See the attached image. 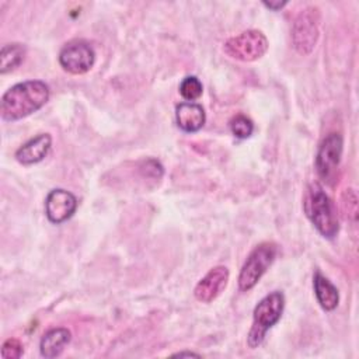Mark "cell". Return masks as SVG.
I'll use <instances>...</instances> for the list:
<instances>
[{
    "mask_svg": "<svg viewBox=\"0 0 359 359\" xmlns=\"http://www.w3.org/2000/svg\"><path fill=\"white\" fill-rule=\"evenodd\" d=\"M50 91L45 81L27 80L10 87L1 97V118L8 122L22 119L41 109L49 100Z\"/></svg>",
    "mask_w": 359,
    "mask_h": 359,
    "instance_id": "1",
    "label": "cell"
},
{
    "mask_svg": "<svg viewBox=\"0 0 359 359\" xmlns=\"http://www.w3.org/2000/svg\"><path fill=\"white\" fill-rule=\"evenodd\" d=\"M303 210L317 231L325 238H334L339 231L337 206L318 182H311L304 195Z\"/></svg>",
    "mask_w": 359,
    "mask_h": 359,
    "instance_id": "2",
    "label": "cell"
},
{
    "mask_svg": "<svg viewBox=\"0 0 359 359\" xmlns=\"http://www.w3.org/2000/svg\"><path fill=\"white\" fill-rule=\"evenodd\" d=\"M285 309V294L279 290H273L262 297L252 311V324L247 335V344L250 348H258L266 332L280 320Z\"/></svg>",
    "mask_w": 359,
    "mask_h": 359,
    "instance_id": "3",
    "label": "cell"
},
{
    "mask_svg": "<svg viewBox=\"0 0 359 359\" xmlns=\"http://www.w3.org/2000/svg\"><path fill=\"white\" fill-rule=\"evenodd\" d=\"M278 254V245L271 241L258 244L244 261L240 275H238V287L241 292L251 290L272 265Z\"/></svg>",
    "mask_w": 359,
    "mask_h": 359,
    "instance_id": "4",
    "label": "cell"
},
{
    "mask_svg": "<svg viewBox=\"0 0 359 359\" xmlns=\"http://www.w3.org/2000/svg\"><path fill=\"white\" fill-rule=\"evenodd\" d=\"M344 139L341 133L331 132L323 137L316 154V171L323 182L332 187L338 178Z\"/></svg>",
    "mask_w": 359,
    "mask_h": 359,
    "instance_id": "5",
    "label": "cell"
},
{
    "mask_svg": "<svg viewBox=\"0 0 359 359\" xmlns=\"http://www.w3.org/2000/svg\"><path fill=\"white\" fill-rule=\"evenodd\" d=\"M320 35V10L314 6L303 8L294 18L292 25L293 48L300 55H309Z\"/></svg>",
    "mask_w": 359,
    "mask_h": 359,
    "instance_id": "6",
    "label": "cell"
},
{
    "mask_svg": "<svg viewBox=\"0 0 359 359\" xmlns=\"http://www.w3.org/2000/svg\"><path fill=\"white\" fill-rule=\"evenodd\" d=\"M224 52L241 62H254L261 59L268 50V39L258 29H248L224 42Z\"/></svg>",
    "mask_w": 359,
    "mask_h": 359,
    "instance_id": "7",
    "label": "cell"
},
{
    "mask_svg": "<svg viewBox=\"0 0 359 359\" xmlns=\"http://www.w3.org/2000/svg\"><path fill=\"white\" fill-rule=\"evenodd\" d=\"M95 62L93 46L81 39L66 43L59 52V63L62 69L70 74L87 73Z\"/></svg>",
    "mask_w": 359,
    "mask_h": 359,
    "instance_id": "8",
    "label": "cell"
},
{
    "mask_svg": "<svg viewBox=\"0 0 359 359\" xmlns=\"http://www.w3.org/2000/svg\"><path fill=\"white\" fill-rule=\"evenodd\" d=\"M77 209L76 196L62 188L52 189L45 199V213L50 223L60 224L69 220Z\"/></svg>",
    "mask_w": 359,
    "mask_h": 359,
    "instance_id": "9",
    "label": "cell"
},
{
    "mask_svg": "<svg viewBox=\"0 0 359 359\" xmlns=\"http://www.w3.org/2000/svg\"><path fill=\"white\" fill-rule=\"evenodd\" d=\"M229 269L223 265L212 268L195 286L194 294L196 300L202 303L213 302L227 286L229 283Z\"/></svg>",
    "mask_w": 359,
    "mask_h": 359,
    "instance_id": "10",
    "label": "cell"
},
{
    "mask_svg": "<svg viewBox=\"0 0 359 359\" xmlns=\"http://www.w3.org/2000/svg\"><path fill=\"white\" fill-rule=\"evenodd\" d=\"M52 146V137L49 133H39L35 137L25 142L15 151V160L24 165H31L42 161Z\"/></svg>",
    "mask_w": 359,
    "mask_h": 359,
    "instance_id": "11",
    "label": "cell"
},
{
    "mask_svg": "<svg viewBox=\"0 0 359 359\" xmlns=\"http://www.w3.org/2000/svg\"><path fill=\"white\" fill-rule=\"evenodd\" d=\"M175 121L181 130L187 133H194L202 129L206 121L205 109L201 104L184 101L175 108Z\"/></svg>",
    "mask_w": 359,
    "mask_h": 359,
    "instance_id": "12",
    "label": "cell"
},
{
    "mask_svg": "<svg viewBox=\"0 0 359 359\" xmlns=\"http://www.w3.org/2000/svg\"><path fill=\"white\" fill-rule=\"evenodd\" d=\"M70 339H72V334L67 328L65 327L52 328L42 335L39 342V352L46 359L56 358L63 352L65 346L70 342Z\"/></svg>",
    "mask_w": 359,
    "mask_h": 359,
    "instance_id": "13",
    "label": "cell"
},
{
    "mask_svg": "<svg viewBox=\"0 0 359 359\" xmlns=\"http://www.w3.org/2000/svg\"><path fill=\"white\" fill-rule=\"evenodd\" d=\"M313 286L316 299L323 310L332 311L334 309H337L339 303V292L331 283V280H328L321 272L317 271L313 276Z\"/></svg>",
    "mask_w": 359,
    "mask_h": 359,
    "instance_id": "14",
    "label": "cell"
},
{
    "mask_svg": "<svg viewBox=\"0 0 359 359\" xmlns=\"http://www.w3.org/2000/svg\"><path fill=\"white\" fill-rule=\"evenodd\" d=\"M25 46L21 43H6L0 52V73L6 74L18 67L25 57Z\"/></svg>",
    "mask_w": 359,
    "mask_h": 359,
    "instance_id": "15",
    "label": "cell"
},
{
    "mask_svg": "<svg viewBox=\"0 0 359 359\" xmlns=\"http://www.w3.org/2000/svg\"><path fill=\"white\" fill-rule=\"evenodd\" d=\"M203 93V86L196 76H187L180 84V94L184 100L194 102Z\"/></svg>",
    "mask_w": 359,
    "mask_h": 359,
    "instance_id": "16",
    "label": "cell"
},
{
    "mask_svg": "<svg viewBox=\"0 0 359 359\" xmlns=\"http://www.w3.org/2000/svg\"><path fill=\"white\" fill-rule=\"evenodd\" d=\"M230 130L237 139H247L254 132V122L248 116L238 114L231 118Z\"/></svg>",
    "mask_w": 359,
    "mask_h": 359,
    "instance_id": "17",
    "label": "cell"
},
{
    "mask_svg": "<svg viewBox=\"0 0 359 359\" xmlns=\"http://www.w3.org/2000/svg\"><path fill=\"white\" fill-rule=\"evenodd\" d=\"M24 352L22 344L17 338H8L1 345V358L3 359H18Z\"/></svg>",
    "mask_w": 359,
    "mask_h": 359,
    "instance_id": "18",
    "label": "cell"
},
{
    "mask_svg": "<svg viewBox=\"0 0 359 359\" xmlns=\"http://www.w3.org/2000/svg\"><path fill=\"white\" fill-rule=\"evenodd\" d=\"M262 4L272 11H279L280 8H283L287 4V1H264Z\"/></svg>",
    "mask_w": 359,
    "mask_h": 359,
    "instance_id": "19",
    "label": "cell"
},
{
    "mask_svg": "<svg viewBox=\"0 0 359 359\" xmlns=\"http://www.w3.org/2000/svg\"><path fill=\"white\" fill-rule=\"evenodd\" d=\"M172 356H180V358H182V356H196V358H199L201 355H199V353H195V352L184 351V352H177V353H174Z\"/></svg>",
    "mask_w": 359,
    "mask_h": 359,
    "instance_id": "20",
    "label": "cell"
}]
</instances>
